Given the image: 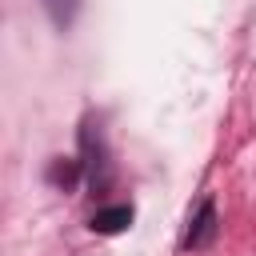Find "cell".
<instances>
[{"mask_svg": "<svg viewBox=\"0 0 256 256\" xmlns=\"http://www.w3.org/2000/svg\"><path fill=\"white\" fill-rule=\"evenodd\" d=\"M128 224H132V204H108V208L92 212V220H88V228H92V232H100V236L124 232Z\"/></svg>", "mask_w": 256, "mask_h": 256, "instance_id": "6da1fadb", "label": "cell"}, {"mask_svg": "<svg viewBox=\"0 0 256 256\" xmlns=\"http://www.w3.org/2000/svg\"><path fill=\"white\" fill-rule=\"evenodd\" d=\"M212 236H216V208H212V200H204L200 204V212H196V220H192V228H188V248H208L212 244Z\"/></svg>", "mask_w": 256, "mask_h": 256, "instance_id": "7a4b0ae2", "label": "cell"}, {"mask_svg": "<svg viewBox=\"0 0 256 256\" xmlns=\"http://www.w3.org/2000/svg\"><path fill=\"white\" fill-rule=\"evenodd\" d=\"M44 12H48V20L60 32H68L72 20H76V12H80V0H44Z\"/></svg>", "mask_w": 256, "mask_h": 256, "instance_id": "3957f363", "label": "cell"}]
</instances>
